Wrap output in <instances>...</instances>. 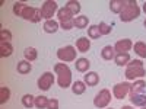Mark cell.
<instances>
[{
  "label": "cell",
  "mask_w": 146,
  "mask_h": 109,
  "mask_svg": "<svg viewBox=\"0 0 146 109\" xmlns=\"http://www.w3.org/2000/svg\"><path fill=\"white\" fill-rule=\"evenodd\" d=\"M121 109H135V108H131V106H129V105H126V106H123Z\"/></svg>",
  "instance_id": "cell-37"
},
{
  "label": "cell",
  "mask_w": 146,
  "mask_h": 109,
  "mask_svg": "<svg viewBox=\"0 0 146 109\" xmlns=\"http://www.w3.org/2000/svg\"><path fill=\"white\" fill-rule=\"evenodd\" d=\"M130 55H129V53H124V54H115V57H114V61H115V64L117 66H127L129 63H130Z\"/></svg>",
  "instance_id": "cell-22"
},
{
  "label": "cell",
  "mask_w": 146,
  "mask_h": 109,
  "mask_svg": "<svg viewBox=\"0 0 146 109\" xmlns=\"http://www.w3.org/2000/svg\"><path fill=\"white\" fill-rule=\"evenodd\" d=\"M98 28H100V32H101V35H108V33H111V31H113V28L110 26L108 23H105V22H100Z\"/></svg>",
  "instance_id": "cell-34"
},
{
  "label": "cell",
  "mask_w": 146,
  "mask_h": 109,
  "mask_svg": "<svg viewBox=\"0 0 146 109\" xmlns=\"http://www.w3.org/2000/svg\"><path fill=\"white\" fill-rule=\"evenodd\" d=\"M9 99H10V89L6 87V86H2V87H0V103L3 105Z\"/></svg>",
  "instance_id": "cell-30"
},
{
  "label": "cell",
  "mask_w": 146,
  "mask_h": 109,
  "mask_svg": "<svg viewBox=\"0 0 146 109\" xmlns=\"http://www.w3.org/2000/svg\"><path fill=\"white\" fill-rule=\"evenodd\" d=\"M57 18H58V23H60V28L64 29V31H70L75 28V15L64 6L62 9H58L57 12Z\"/></svg>",
  "instance_id": "cell-3"
},
{
  "label": "cell",
  "mask_w": 146,
  "mask_h": 109,
  "mask_svg": "<svg viewBox=\"0 0 146 109\" xmlns=\"http://www.w3.org/2000/svg\"><path fill=\"white\" fill-rule=\"evenodd\" d=\"M56 12H58L57 2H54V0H47V2L42 3V6H41V13H42V18H44L45 20H51Z\"/></svg>",
  "instance_id": "cell-7"
},
{
  "label": "cell",
  "mask_w": 146,
  "mask_h": 109,
  "mask_svg": "<svg viewBox=\"0 0 146 109\" xmlns=\"http://www.w3.org/2000/svg\"><path fill=\"white\" fill-rule=\"evenodd\" d=\"M54 73L57 74V83L60 87L67 89L72 84V71L67 64L64 63H57L54 66Z\"/></svg>",
  "instance_id": "cell-1"
},
{
  "label": "cell",
  "mask_w": 146,
  "mask_h": 109,
  "mask_svg": "<svg viewBox=\"0 0 146 109\" xmlns=\"http://www.w3.org/2000/svg\"><path fill=\"white\" fill-rule=\"evenodd\" d=\"M146 74V70L145 67H127L124 76L127 80H139L142 77H145Z\"/></svg>",
  "instance_id": "cell-10"
},
{
  "label": "cell",
  "mask_w": 146,
  "mask_h": 109,
  "mask_svg": "<svg viewBox=\"0 0 146 109\" xmlns=\"http://www.w3.org/2000/svg\"><path fill=\"white\" fill-rule=\"evenodd\" d=\"M130 86H131V84L127 83V81L115 84V86L113 87V95H114V98H115V99H124L126 96L130 93Z\"/></svg>",
  "instance_id": "cell-9"
},
{
  "label": "cell",
  "mask_w": 146,
  "mask_h": 109,
  "mask_svg": "<svg viewBox=\"0 0 146 109\" xmlns=\"http://www.w3.org/2000/svg\"><path fill=\"white\" fill-rule=\"evenodd\" d=\"M47 109H58V100L56 98L48 100V105H47Z\"/></svg>",
  "instance_id": "cell-35"
},
{
  "label": "cell",
  "mask_w": 146,
  "mask_h": 109,
  "mask_svg": "<svg viewBox=\"0 0 146 109\" xmlns=\"http://www.w3.org/2000/svg\"><path fill=\"white\" fill-rule=\"evenodd\" d=\"M76 48L72 47V45H67V47H63L57 51V58L60 60L62 63H72V61H76Z\"/></svg>",
  "instance_id": "cell-4"
},
{
  "label": "cell",
  "mask_w": 146,
  "mask_h": 109,
  "mask_svg": "<svg viewBox=\"0 0 146 109\" xmlns=\"http://www.w3.org/2000/svg\"><path fill=\"white\" fill-rule=\"evenodd\" d=\"M140 16V7L137 6L136 0H130L126 3V7L123 9V12L120 13V19L121 22H131Z\"/></svg>",
  "instance_id": "cell-2"
},
{
  "label": "cell",
  "mask_w": 146,
  "mask_h": 109,
  "mask_svg": "<svg viewBox=\"0 0 146 109\" xmlns=\"http://www.w3.org/2000/svg\"><path fill=\"white\" fill-rule=\"evenodd\" d=\"M12 32L7 29H0V42H10Z\"/></svg>",
  "instance_id": "cell-33"
},
{
  "label": "cell",
  "mask_w": 146,
  "mask_h": 109,
  "mask_svg": "<svg viewBox=\"0 0 146 109\" xmlns=\"http://www.w3.org/2000/svg\"><path fill=\"white\" fill-rule=\"evenodd\" d=\"M27 6H28V5L23 3V2H15V3H13V13H15L16 16H21V18H22V13H23V10H25Z\"/></svg>",
  "instance_id": "cell-31"
},
{
  "label": "cell",
  "mask_w": 146,
  "mask_h": 109,
  "mask_svg": "<svg viewBox=\"0 0 146 109\" xmlns=\"http://www.w3.org/2000/svg\"><path fill=\"white\" fill-rule=\"evenodd\" d=\"M88 36H89L91 39H100L101 32H100L98 25H91V26L88 28Z\"/></svg>",
  "instance_id": "cell-29"
},
{
  "label": "cell",
  "mask_w": 146,
  "mask_h": 109,
  "mask_svg": "<svg viewBox=\"0 0 146 109\" xmlns=\"http://www.w3.org/2000/svg\"><path fill=\"white\" fill-rule=\"evenodd\" d=\"M75 66H76V70H78V71H80V73H88V70H89V67H91V61H89L88 58H85V57H80V58L76 60Z\"/></svg>",
  "instance_id": "cell-15"
},
{
  "label": "cell",
  "mask_w": 146,
  "mask_h": 109,
  "mask_svg": "<svg viewBox=\"0 0 146 109\" xmlns=\"http://www.w3.org/2000/svg\"><path fill=\"white\" fill-rule=\"evenodd\" d=\"M127 67H143V61L142 60H130Z\"/></svg>",
  "instance_id": "cell-36"
},
{
  "label": "cell",
  "mask_w": 146,
  "mask_h": 109,
  "mask_svg": "<svg viewBox=\"0 0 146 109\" xmlns=\"http://www.w3.org/2000/svg\"><path fill=\"white\" fill-rule=\"evenodd\" d=\"M108 109H111V108H108Z\"/></svg>",
  "instance_id": "cell-41"
},
{
  "label": "cell",
  "mask_w": 146,
  "mask_h": 109,
  "mask_svg": "<svg viewBox=\"0 0 146 109\" xmlns=\"http://www.w3.org/2000/svg\"><path fill=\"white\" fill-rule=\"evenodd\" d=\"M42 28H44V31H45L47 33H56V32L58 31V28H60V23H58L57 20H54V19L45 20Z\"/></svg>",
  "instance_id": "cell-18"
},
{
  "label": "cell",
  "mask_w": 146,
  "mask_h": 109,
  "mask_svg": "<svg viewBox=\"0 0 146 109\" xmlns=\"http://www.w3.org/2000/svg\"><path fill=\"white\" fill-rule=\"evenodd\" d=\"M143 12H145V13H146V2L143 3Z\"/></svg>",
  "instance_id": "cell-38"
},
{
  "label": "cell",
  "mask_w": 146,
  "mask_h": 109,
  "mask_svg": "<svg viewBox=\"0 0 146 109\" xmlns=\"http://www.w3.org/2000/svg\"><path fill=\"white\" fill-rule=\"evenodd\" d=\"M101 57L104 60H107V61H111V60H114L115 57V50H114V47L111 45H107L102 48V51H101Z\"/></svg>",
  "instance_id": "cell-20"
},
{
  "label": "cell",
  "mask_w": 146,
  "mask_h": 109,
  "mask_svg": "<svg viewBox=\"0 0 146 109\" xmlns=\"http://www.w3.org/2000/svg\"><path fill=\"white\" fill-rule=\"evenodd\" d=\"M16 70H18L19 74H28V73L32 70V66H31V63H29V61H27V60H22V61H19V63H18Z\"/></svg>",
  "instance_id": "cell-21"
},
{
  "label": "cell",
  "mask_w": 146,
  "mask_h": 109,
  "mask_svg": "<svg viewBox=\"0 0 146 109\" xmlns=\"http://www.w3.org/2000/svg\"><path fill=\"white\" fill-rule=\"evenodd\" d=\"M88 23H89V19H88V16H85V15H80V16L75 18V28H78V29L88 28Z\"/></svg>",
  "instance_id": "cell-24"
},
{
  "label": "cell",
  "mask_w": 146,
  "mask_h": 109,
  "mask_svg": "<svg viewBox=\"0 0 146 109\" xmlns=\"http://www.w3.org/2000/svg\"><path fill=\"white\" fill-rule=\"evenodd\" d=\"M36 84H38V89L40 90L47 92L54 84V74H53L51 71H45L44 74H41V77L38 79V81H36Z\"/></svg>",
  "instance_id": "cell-8"
},
{
  "label": "cell",
  "mask_w": 146,
  "mask_h": 109,
  "mask_svg": "<svg viewBox=\"0 0 146 109\" xmlns=\"http://www.w3.org/2000/svg\"><path fill=\"white\" fill-rule=\"evenodd\" d=\"M145 90H146V81L143 79L135 80V83L130 86V93H145Z\"/></svg>",
  "instance_id": "cell-16"
},
{
  "label": "cell",
  "mask_w": 146,
  "mask_h": 109,
  "mask_svg": "<svg viewBox=\"0 0 146 109\" xmlns=\"http://www.w3.org/2000/svg\"><path fill=\"white\" fill-rule=\"evenodd\" d=\"M13 54V47L10 42H0V57L6 58Z\"/></svg>",
  "instance_id": "cell-19"
},
{
  "label": "cell",
  "mask_w": 146,
  "mask_h": 109,
  "mask_svg": "<svg viewBox=\"0 0 146 109\" xmlns=\"http://www.w3.org/2000/svg\"><path fill=\"white\" fill-rule=\"evenodd\" d=\"M66 7L72 12L73 15H78L80 12V3L78 2V0H69V2L66 3Z\"/></svg>",
  "instance_id": "cell-28"
},
{
  "label": "cell",
  "mask_w": 146,
  "mask_h": 109,
  "mask_svg": "<svg viewBox=\"0 0 146 109\" xmlns=\"http://www.w3.org/2000/svg\"><path fill=\"white\" fill-rule=\"evenodd\" d=\"M135 53L139 55V57H142V58H146V42H143V41H139V42H136L135 45Z\"/></svg>",
  "instance_id": "cell-26"
},
{
  "label": "cell",
  "mask_w": 146,
  "mask_h": 109,
  "mask_svg": "<svg viewBox=\"0 0 146 109\" xmlns=\"http://www.w3.org/2000/svg\"><path fill=\"white\" fill-rule=\"evenodd\" d=\"M22 18L25 20H29L32 23H38L42 19V13H41V9L38 7H34V6H27L25 10L22 13Z\"/></svg>",
  "instance_id": "cell-6"
},
{
  "label": "cell",
  "mask_w": 146,
  "mask_h": 109,
  "mask_svg": "<svg viewBox=\"0 0 146 109\" xmlns=\"http://www.w3.org/2000/svg\"><path fill=\"white\" fill-rule=\"evenodd\" d=\"M129 99L135 106H139V108L146 106V95L145 93H130Z\"/></svg>",
  "instance_id": "cell-12"
},
{
  "label": "cell",
  "mask_w": 146,
  "mask_h": 109,
  "mask_svg": "<svg viewBox=\"0 0 146 109\" xmlns=\"http://www.w3.org/2000/svg\"><path fill=\"white\" fill-rule=\"evenodd\" d=\"M48 100L50 99L47 96H35V108L36 109H47Z\"/></svg>",
  "instance_id": "cell-27"
},
{
  "label": "cell",
  "mask_w": 146,
  "mask_h": 109,
  "mask_svg": "<svg viewBox=\"0 0 146 109\" xmlns=\"http://www.w3.org/2000/svg\"><path fill=\"white\" fill-rule=\"evenodd\" d=\"M133 48V42L131 39L129 38H124V39H118L114 45V50H115V54H124V53H129Z\"/></svg>",
  "instance_id": "cell-11"
},
{
  "label": "cell",
  "mask_w": 146,
  "mask_h": 109,
  "mask_svg": "<svg viewBox=\"0 0 146 109\" xmlns=\"http://www.w3.org/2000/svg\"><path fill=\"white\" fill-rule=\"evenodd\" d=\"M23 57H25V60L27 61H35L36 60V57H38V51L35 50V48H32V47H28V48H25V51H23Z\"/></svg>",
  "instance_id": "cell-25"
},
{
  "label": "cell",
  "mask_w": 146,
  "mask_h": 109,
  "mask_svg": "<svg viewBox=\"0 0 146 109\" xmlns=\"http://www.w3.org/2000/svg\"><path fill=\"white\" fill-rule=\"evenodd\" d=\"M83 81L86 83V86H96V84L100 83V76H98V73H95V71H88L86 74H83Z\"/></svg>",
  "instance_id": "cell-13"
},
{
  "label": "cell",
  "mask_w": 146,
  "mask_h": 109,
  "mask_svg": "<svg viewBox=\"0 0 146 109\" xmlns=\"http://www.w3.org/2000/svg\"><path fill=\"white\" fill-rule=\"evenodd\" d=\"M91 48V39H88L86 36H80L76 41V50L78 53H86Z\"/></svg>",
  "instance_id": "cell-14"
},
{
  "label": "cell",
  "mask_w": 146,
  "mask_h": 109,
  "mask_svg": "<svg viewBox=\"0 0 146 109\" xmlns=\"http://www.w3.org/2000/svg\"><path fill=\"white\" fill-rule=\"evenodd\" d=\"M142 109H146V106H145V108H142Z\"/></svg>",
  "instance_id": "cell-40"
},
{
  "label": "cell",
  "mask_w": 146,
  "mask_h": 109,
  "mask_svg": "<svg viewBox=\"0 0 146 109\" xmlns=\"http://www.w3.org/2000/svg\"><path fill=\"white\" fill-rule=\"evenodd\" d=\"M110 102H111V92H110L108 89H102L94 98V105L98 109H105L110 105Z\"/></svg>",
  "instance_id": "cell-5"
},
{
  "label": "cell",
  "mask_w": 146,
  "mask_h": 109,
  "mask_svg": "<svg viewBox=\"0 0 146 109\" xmlns=\"http://www.w3.org/2000/svg\"><path fill=\"white\" fill-rule=\"evenodd\" d=\"M126 0H110V9H111V12H114V13H121L123 12V9L126 7Z\"/></svg>",
  "instance_id": "cell-17"
},
{
  "label": "cell",
  "mask_w": 146,
  "mask_h": 109,
  "mask_svg": "<svg viewBox=\"0 0 146 109\" xmlns=\"http://www.w3.org/2000/svg\"><path fill=\"white\" fill-rule=\"evenodd\" d=\"M85 90H86V83L82 80H76L72 84V92L75 95H82V93H85Z\"/></svg>",
  "instance_id": "cell-23"
},
{
  "label": "cell",
  "mask_w": 146,
  "mask_h": 109,
  "mask_svg": "<svg viewBox=\"0 0 146 109\" xmlns=\"http://www.w3.org/2000/svg\"><path fill=\"white\" fill-rule=\"evenodd\" d=\"M22 105L25 106V108H28V109H31L32 106H35V96H32V95H25L22 98Z\"/></svg>",
  "instance_id": "cell-32"
},
{
  "label": "cell",
  "mask_w": 146,
  "mask_h": 109,
  "mask_svg": "<svg viewBox=\"0 0 146 109\" xmlns=\"http://www.w3.org/2000/svg\"><path fill=\"white\" fill-rule=\"evenodd\" d=\"M143 25H145V28H146V20H145V22H143Z\"/></svg>",
  "instance_id": "cell-39"
}]
</instances>
